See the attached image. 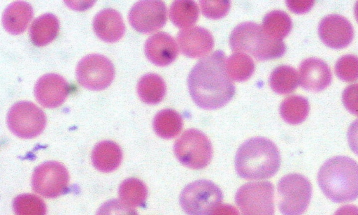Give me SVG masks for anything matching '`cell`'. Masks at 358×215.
Masks as SVG:
<instances>
[{
    "label": "cell",
    "instance_id": "9a60e30c",
    "mask_svg": "<svg viewBox=\"0 0 358 215\" xmlns=\"http://www.w3.org/2000/svg\"><path fill=\"white\" fill-rule=\"evenodd\" d=\"M177 40L182 53L189 58L204 57L214 46L212 34L208 30L201 27L180 31Z\"/></svg>",
    "mask_w": 358,
    "mask_h": 215
},
{
    "label": "cell",
    "instance_id": "f35d334b",
    "mask_svg": "<svg viewBox=\"0 0 358 215\" xmlns=\"http://www.w3.org/2000/svg\"><path fill=\"white\" fill-rule=\"evenodd\" d=\"M354 13H355V18L358 22V1H357L355 5Z\"/></svg>",
    "mask_w": 358,
    "mask_h": 215
},
{
    "label": "cell",
    "instance_id": "6da1fadb",
    "mask_svg": "<svg viewBox=\"0 0 358 215\" xmlns=\"http://www.w3.org/2000/svg\"><path fill=\"white\" fill-rule=\"evenodd\" d=\"M225 54L217 50L201 59L189 73V94L201 108L215 110L233 98L235 87L225 68Z\"/></svg>",
    "mask_w": 358,
    "mask_h": 215
},
{
    "label": "cell",
    "instance_id": "8fae6325",
    "mask_svg": "<svg viewBox=\"0 0 358 215\" xmlns=\"http://www.w3.org/2000/svg\"><path fill=\"white\" fill-rule=\"evenodd\" d=\"M69 181V172L62 163L47 161L35 168L31 178V186L41 195L54 198L66 191Z\"/></svg>",
    "mask_w": 358,
    "mask_h": 215
},
{
    "label": "cell",
    "instance_id": "30bf717a",
    "mask_svg": "<svg viewBox=\"0 0 358 215\" xmlns=\"http://www.w3.org/2000/svg\"><path fill=\"white\" fill-rule=\"evenodd\" d=\"M76 74L81 86L99 91L111 84L115 77V68L113 63L105 56L91 54L78 62Z\"/></svg>",
    "mask_w": 358,
    "mask_h": 215
},
{
    "label": "cell",
    "instance_id": "5b68a950",
    "mask_svg": "<svg viewBox=\"0 0 358 215\" xmlns=\"http://www.w3.org/2000/svg\"><path fill=\"white\" fill-rule=\"evenodd\" d=\"M173 150L182 165L194 170L207 166L213 156L210 140L195 128L186 130L176 141Z\"/></svg>",
    "mask_w": 358,
    "mask_h": 215
},
{
    "label": "cell",
    "instance_id": "83f0119b",
    "mask_svg": "<svg viewBox=\"0 0 358 215\" xmlns=\"http://www.w3.org/2000/svg\"><path fill=\"white\" fill-rule=\"evenodd\" d=\"M148 196L145 184L137 178H129L124 180L119 187V197L126 205L130 207L143 205Z\"/></svg>",
    "mask_w": 358,
    "mask_h": 215
},
{
    "label": "cell",
    "instance_id": "74e56055",
    "mask_svg": "<svg viewBox=\"0 0 358 215\" xmlns=\"http://www.w3.org/2000/svg\"><path fill=\"white\" fill-rule=\"evenodd\" d=\"M334 215H358V207L355 205H344L334 213Z\"/></svg>",
    "mask_w": 358,
    "mask_h": 215
},
{
    "label": "cell",
    "instance_id": "9c48e42d",
    "mask_svg": "<svg viewBox=\"0 0 358 215\" xmlns=\"http://www.w3.org/2000/svg\"><path fill=\"white\" fill-rule=\"evenodd\" d=\"M274 187L269 181L243 185L235 200L242 215H274Z\"/></svg>",
    "mask_w": 358,
    "mask_h": 215
},
{
    "label": "cell",
    "instance_id": "d6986e66",
    "mask_svg": "<svg viewBox=\"0 0 358 215\" xmlns=\"http://www.w3.org/2000/svg\"><path fill=\"white\" fill-rule=\"evenodd\" d=\"M33 17L31 6L23 1L9 4L3 11L2 23L4 29L12 34H20L27 27Z\"/></svg>",
    "mask_w": 358,
    "mask_h": 215
},
{
    "label": "cell",
    "instance_id": "4fadbf2b",
    "mask_svg": "<svg viewBox=\"0 0 358 215\" xmlns=\"http://www.w3.org/2000/svg\"><path fill=\"white\" fill-rule=\"evenodd\" d=\"M318 34L327 46L334 49H341L352 42L354 29L345 17L337 14H331L320 21Z\"/></svg>",
    "mask_w": 358,
    "mask_h": 215
},
{
    "label": "cell",
    "instance_id": "e575fe53",
    "mask_svg": "<svg viewBox=\"0 0 358 215\" xmlns=\"http://www.w3.org/2000/svg\"><path fill=\"white\" fill-rule=\"evenodd\" d=\"M314 1H286L289 9L297 14L308 12L314 5Z\"/></svg>",
    "mask_w": 358,
    "mask_h": 215
},
{
    "label": "cell",
    "instance_id": "f546056e",
    "mask_svg": "<svg viewBox=\"0 0 358 215\" xmlns=\"http://www.w3.org/2000/svg\"><path fill=\"white\" fill-rule=\"evenodd\" d=\"M13 208L16 215H45L47 212L43 200L33 194H22L15 197Z\"/></svg>",
    "mask_w": 358,
    "mask_h": 215
},
{
    "label": "cell",
    "instance_id": "484cf974",
    "mask_svg": "<svg viewBox=\"0 0 358 215\" xmlns=\"http://www.w3.org/2000/svg\"><path fill=\"white\" fill-rule=\"evenodd\" d=\"M308 101L301 96H290L285 98L280 106L281 117L290 124L303 121L309 112Z\"/></svg>",
    "mask_w": 358,
    "mask_h": 215
},
{
    "label": "cell",
    "instance_id": "44dd1931",
    "mask_svg": "<svg viewBox=\"0 0 358 215\" xmlns=\"http://www.w3.org/2000/svg\"><path fill=\"white\" fill-rule=\"evenodd\" d=\"M59 22L52 13L43 14L36 18L29 28V36L36 46H44L52 42L57 36Z\"/></svg>",
    "mask_w": 358,
    "mask_h": 215
},
{
    "label": "cell",
    "instance_id": "277c9868",
    "mask_svg": "<svg viewBox=\"0 0 358 215\" xmlns=\"http://www.w3.org/2000/svg\"><path fill=\"white\" fill-rule=\"evenodd\" d=\"M229 45L232 50L248 53L260 61L281 57L286 51L282 40L271 38L253 22L237 25L231 33Z\"/></svg>",
    "mask_w": 358,
    "mask_h": 215
},
{
    "label": "cell",
    "instance_id": "7a4b0ae2",
    "mask_svg": "<svg viewBox=\"0 0 358 215\" xmlns=\"http://www.w3.org/2000/svg\"><path fill=\"white\" fill-rule=\"evenodd\" d=\"M280 165L276 145L262 137L250 138L238 149L235 158L237 174L245 179H261L273 176Z\"/></svg>",
    "mask_w": 358,
    "mask_h": 215
},
{
    "label": "cell",
    "instance_id": "52a82bcc",
    "mask_svg": "<svg viewBox=\"0 0 358 215\" xmlns=\"http://www.w3.org/2000/svg\"><path fill=\"white\" fill-rule=\"evenodd\" d=\"M279 209L283 215H301L307 209L312 195L309 180L299 174H289L278 184Z\"/></svg>",
    "mask_w": 358,
    "mask_h": 215
},
{
    "label": "cell",
    "instance_id": "d6a6232c",
    "mask_svg": "<svg viewBox=\"0 0 358 215\" xmlns=\"http://www.w3.org/2000/svg\"><path fill=\"white\" fill-rule=\"evenodd\" d=\"M96 215H138V213L123 202L110 200L99 208Z\"/></svg>",
    "mask_w": 358,
    "mask_h": 215
},
{
    "label": "cell",
    "instance_id": "4dcf8cb0",
    "mask_svg": "<svg viewBox=\"0 0 358 215\" xmlns=\"http://www.w3.org/2000/svg\"><path fill=\"white\" fill-rule=\"evenodd\" d=\"M337 77L345 82H354L358 80V57L346 54L340 57L335 64Z\"/></svg>",
    "mask_w": 358,
    "mask_h": 215
},
{
    "label": "cell",
    "instance_id": "603a6c76",
    "mask_svg": "<svg viewBox=\"0 0 358 215\" xmlns=\"http://www.w3.org/2000/svg\"><path fill=\"white\" fill-rule=\"evenodd\" d=\"M153 128L157 135L170 139L178 135L183 125L180 114L173 109H164L155 116Z\"/></svg>",
    "mask_w": 358,
    "mask_h": 215
},
{
    "label": "cell",
    "instance_id": "ac0fdd59",
    "mask_svg": "<svg viewBox=\"0 0 358 215\" xmlns=\"http://www.w3.org/2000/svg\"><path fill=\"white\" fill-rule=\"evenodd\" d=\"M93 29L103 41L115 43L123 36L125 26L119 12L112 8H104L94 16Z\"/></svg>",
    "mask_w": 358,
    "mask_h": 215
},
{
    "label": "cell",
    "instance_id": "d590c367",
    "mask_svg": "<svg viewBox=\"0 0 358 215\" xmlns=\"http://www.w3.org/2000/svg\"><path fill=\"white\" fill-rule=\"evenodd\" d=\"M347 136L351 150L358 156V119L349 126Z\"/></svg>",
    "mask_w": 358,
    "mask_h": 215
},
{
    "label": "cell",
    "instance_id": "3957f363",
    "mask_svg": "<svg viewBox=\"0 0 358 215\" xmlns=\"http://www.w3.org/2000/svg\"><path fill=\"white\" fill-rule=\"evenodd\" d=\"M318 184L324 195L336 202L358 198V164L350 157L335 156L327 160L317 175Z\"/></svg>",
    "mask_w": 358,
    "mask_h": 215
},
{
    "label": "cell",
    "instance_id": "1f68e13d",
    "mask_svg": "<svg viewBox=\"0 0 358 215\" xmlns=\"http://www.w3.org/2000/svg\"><path fill=\"white\" fill-rule=\"evenodd\" d=\"M202 13L213 20L224 17L230 8L229 1H200Z\"/></svg>",
    "mask_w": 358,
    "mask_h": 215
},
{
    "label": "cell",
    "instance_id": "5bb4252c",
    "mask_svg": "<svg viewBox=\"0 0 358 215\" xmlns=\"http://www.w3.org/2000/svg\"><path fill=\"white\" fill-rule=\"evenodd\" d=\"M69 92L67 81L56 73L41 77L34 86V96L44 108H55L61 105Z\"/></svg>",
    "mask_w": 358,
    "mask_h": 215
},
{
    "label": "cell",
    "instance_id": "8d00e7d4",
    "mask_svg": "<svg viewBox=\"0 0 358 215\" xmlns=\"http://www.w3.org/2000/svg\"><path fill=\"white\" fill-rule=\"evenodd\" d=\"M210 215H239V213L232 205L220 204L211 212Z\"/></svg>",
    "mask_w": 358,
    "mask_h": 215
},
{
    "label": "cell",
    "instance_id": "7402d4cb",
    "mask_svg": "<svg viewBox=\"0 0 358 215\" xmlns=\"http://www.w3.org/2000/svg\"><path fill=\"white\" fill-rule=\"evenodd\" d=\"M166 87L163 78L155 73H147L142 76L137 84V92L141 100L148 104L161 102Z\"/></svg>",
    "mask_w": 358,
    "mask_h": 215
},
{
    "label": "cell",
    "instance_id": "2e32d148",
    "mask_svg": "<svg viewBox=\"0 0 358 215\" xmlns=\"http://www.w3.org/2000/svg\"><path fill=\"white\" fill-rule=\"evenodd\" d=\"M331 79L329 66L320 59L308 58L299 66V82L306 90L322 91L330 84Z\"/></svg>",
    "mask_w": 358,
    "mask_h": 215
},
{
    "label": "cell",
    "instance_id": "8992f818",
    "mask_svg": "<svg viewBox=\"0 0 358 215\" xmlns=\"http://www.w3.org/2000/svg\"><path fill=\"white\" fill-rule=\"evenodd\" d=\"M223 198L221 189L208 180H197L182 191L180 203L187 215H210Z\"/></svg>",
    "mask_w": 358,
    "mask_h": 215
},
{
    "label": "cell",
    "instance_id": "d4e9b609",
    "mask_svg": "<svg viewBox=\"0 0 358 215\" xmlns=\"http://www.w3.org/2000/svg\"><path fill=\"white\" fill-rule=\"evenodd\" d=\"M299 82L295 68L287 65L275 68L269 77L271 89L279 94H287L294 91Z\"/></svg>",
    "mask_w": 358,
    "mask_h": 215
},
{
    "label": "cell",
    "instance_id": "836d02e7",
    "mask_svg": "<svg viewBox=\"0 0 358 215\" xmlns=\"http://www.w3.org/2000/svg\"><path fill=\"white\" fill-rule=\"evenodd\" d=\"M342 101L350 113L358 116V83L350 84L343 90Z\"/></svg>",
    "mask_w": 358,
    "mask_h": 215
},
{
    "label": "cell",
    "instance_id": "4316f807",
    "mask_svg": "<svg viewBox=\"0 0 358 215\" xmlns=\"http://www.w3.org/2000/svg\"><path fill=\"white\" fill-rule=\"evenodd\" d=\"M199 14V7L194 1L178 0L170 6V19L179 28H187L194 24Z\"/></svg>",
    "mask_w": 358,
    "mask_h": 215
},
{
    "label": "cell",
    "instance_id": "ba28073f",
    "mask_svg": "<svg viewBox=\"0 0 358 215\" xmlns=\"http://www.w3.org/2000/svg\"><path fill=\"white\" fill-rule=\"evenodd\" d=\"M6 120L10 131L16 136L25 139L38 135L46 124L43 111L34 103L26 101L13 104Z\"/></svg>",
    "mask_w": 358,
    "mask_h": 215
},
{
    "label": "cell",
    "instance_id": "cb8c5ba5",
    "mask_svg": "<svg viewBox=\"0 0 358 215\" xmlns=\"http://www.w3.org/2000/svg\"><path fill=\"white\" fill-rule=\"evenodd\" d=\"M262 27L271 38L282 40L291 31L292 22L285 12L275 10L264 16Z\"/></svg>",
    "mask_w": 358,
    "mask_h": 215
},
{
    "label": "cell",
    "instance_id": "7c38bea8",
    "mask_svg": "<svg viewBox=\"0 0 358 215\" xmlns=\"http://www.w3.org/2000/svg\"><path fill=\"white\" fill-rule=\"evenodd\" d=\"M131 26L137 31L148 34L161 29L166 22V7L162 1L146 0L136 3L129 15Z\"/></svg>",
    "mask_w": 358,
    "mask_h": 215
},
{
    "label": "cell",
    "instance_id": "e0dca14e",
    "mask_svg": "<svg viewBox=\"0 0 358 215\" xmlns=\"http://www.w3.org/2000/svg\"><path fill=\"white\" fill-rule=\"evenodd\" d=\"M144 50L148 60L159 66L170 64L178 54L175 40L165 32H158L150 36L145 41Z\"/></svg>",
    "mask_w": 358,
    "mask_h": 215
},
{
    "label": "cell",
    "instance_id": "f1b7e54d",
    "mask_svg": "<svg viewBox=\"0 0 358 215\" xmlns=\"http://www.w3.org/2000/svg\"><path fill=\"white\" fill-rule=\"evenodd\" d=\"M226 69L231 79L243 82L251 77L255 71V64L246 54L236 52L228 57Z\"/></svg>",
    "mask_w": 358,
    "mask_h": 215
},
{
    "label": "cell",
    "instance_id": "ffe728a7",
    "mask_svg": "<svg viewBox=\"0 0 358 215\" xmlns=\"http://www.w3.org/2000/svg\"><path fill=\"white\" fill-rule=\"evenodd\" d=\"M122 158V150L115 142L104 140L97 143L92 153V161L99 171L109 172L119 167Z\"/></svg>",
    "mask_w": 358,
    "mask_h": 215
}]
</instances>
